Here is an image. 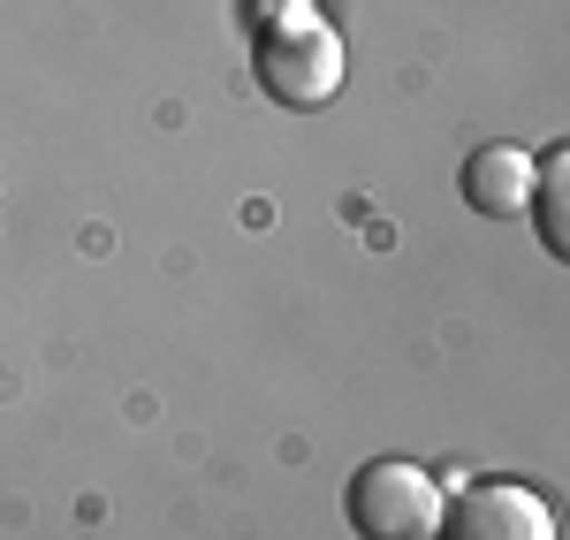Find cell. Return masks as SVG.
<instances>
[{"label":"cell","instance_id":"obj_1","mask_svg":"<svg viewBox=\"0 0 570 540\" xmlns=\"http://www.w3.org/2000/svg\"><path fill=\"white\" fill-rule=\"evenodd\" d=\"M252 61H259V85L274 91L282 107H327V99L343 91V69H351L343 31H335L327 16H312V8H274Z\"/></svg>","mask_w":570,"mask_h":540},{"label":"cell","instance_id":"obj_2","mask_svg":"<svg viewBox=\"0 0 570 540\" xmlns=\"http://www.w3.org/2000/svg\"><path fill=\"white\" fill-rule=\"evenodd\" d=\"M441 480L411 456H373L351 480V526L365 540H441Z\"/></svg>","mask_w":570,"mask_h":540},{"label":"cell","instance_id":"obj_3","mask_svg":"<svg viewBox=\"0 0 570 540\" xmlns=\"http://www.w3.org/2000/svg\"><path fill=\"white\" fill-rule=\"evenodd\" d=\"M441 540H556V510L518 480H472L441 510Z\"/></svg>","mask_w":570,"mask_h":540},{"label":"cell","instance_id":"obj_4","mask_svg":"<svg viewBox=\"0 0 570 540\" xmlns=\"http://www.w3.org/2000/svg\"><path fill=\"white\" fill-rule=\"evenodd\" d=\"M532 153L525 145H480L472 160H464V206L487 214V222H510V214H525L532 198Z\"/></svg>","mask_w":570,"mask_h":540},{"label":"cell","instance_id":"obj_5","mask_svg":"<svg viewBox=\"0 0 570 540\" xmlns=\"http://www.w3.org/2000/svg\"><path fill=\"white\" fill-rule=\"evenodd\" d=\"M525 206H540V244L563 259V252H570V222H563V206H570V160H548V168L532 176Z\"/></svg>","mask_w":570,"mask_h":540},{"label":"cell","instance_id":"obj_6","mask_svg":"<svg viewBox=\"0 0 570 540\" xmlns=\"http://www.w3.org/2000/svg\"><path fill=\"white\" fill-rule=\"evenodd\" d=\"M274 8H312V0H274Z\"/></svg>","mask_w":570,"mask_h":540}]
</instances>
